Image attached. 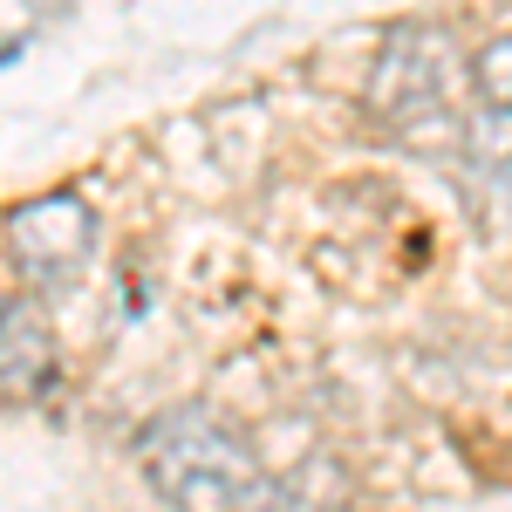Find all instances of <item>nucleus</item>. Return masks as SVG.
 <instances>
[{"instance_id": "f257e3e1", "label": "nucleus", "mask_w": 512, "mask_h": 512, "mask_svg": "<svg viewBox=\"0 0 512 512\" xmlns=\"http://www.w3.org/2000/svg\"><path fill=\"white\" fill-rule=\"evenodd\" d=\"M472 55L444 21H396L383 28L369 76H362V117L369 130H383L390 144L410 151H437L458 144L472 123Z\"/></svg>"}, {"instance_id": "f03ea898", "label": "nucleus", "mask_w": 512, "mask_h": 512, "mask_svg": "<svg viewBox=\"0 0 512 512\" xmlns=\"http://www.w3.org/2000/svg\"><path fill=\"white\" fill-rule=\"evenodd\" d=\"M137 472L158 492L171 512H233L246 499V485L260 478L253 444L205 403H178L158 410L144 431H137Z\"/></svg>"}, {"instance_id": "7ed1b4c3", "label": "nucleus", "mask_w": 512, "mask_h": 512, "mask_svg": "<svg viewBox=\"0 0 512 512\" xmlns=\"http://www.w3.org/2000/svg\"><path fill=\"white\" fill-rule=\"evenodd\" d=\"M96 260V205L82 192H41L7 212V267L28 294H69Z\"/></svg>"}, {"instance_id": "20e7f679", "label": "nucleus", "mask_w": 512, "mask_h": 512, "mask_svg": "<svg viewBox=\"0 0 512 512\" xmlns=\"http://www.w3.org/2000/svg\"><path fill=\"white\" fill-rule=\"evenodd\" d=\"M349 492H355L349 465L328 458V451H315V458H301V465L260 472L233 512H342V506H349Z\"/></svg>"}, {"instance_id": "39448f33", "label": "nucleus", "mask_w": 512, "mask_h": 512, "mask_svg": "<svg viewBox=\"0 0 512 512\" xmlns=\"http://www.w3.org/2000/svg\"><path fill=\"white\" fill-rule=\"evenodd\" d=\"M55 369H62V355H55L41 308L0 294V403H35L55 383Z\"/></svg>"}, {"instance_id": "423d86ee", "label": "nucleus", "mask_w": 512, "mask_h": 512, "mask_svg": "<svg viewBox=\"0 0 512 512\" xmlns=\"http://www.w3.org/2000/svg\"><path fill=\"white\" fill-rule=\"evenodd\" d=\"M458 158H465V185H472L478 212H499L512 226V110L478 103L458 137Z\"/></svg>"}, {"instance_id": "0eeeda50", "label": "nucleus", "mask_w": 512, "mask_h": 512, "mask_svg": "<svg viewBox=\"0 0 512 512\" xmlns=\"http://www.w3.org/2000/svg\"><path fill=\"white\" fill-rule=\"evenodd\" d=\"M472 89H478V103L512 110V28L472 48Z\"/></svg>"}, {"instance_id": "6e6552de", "label": "nucleus", "mask_w": 512, "mask_h": 512, "mask_svg": "<svg viewBox=\"0 0 512 512\" xmlns=\"http://www.w3.org/2000/svg\"><path fill=\"white\" fill-rule=\"evenodd\" d=\"M28 7H35V14H62L69 0H28Z\"/></svg>"}]
</instances>
